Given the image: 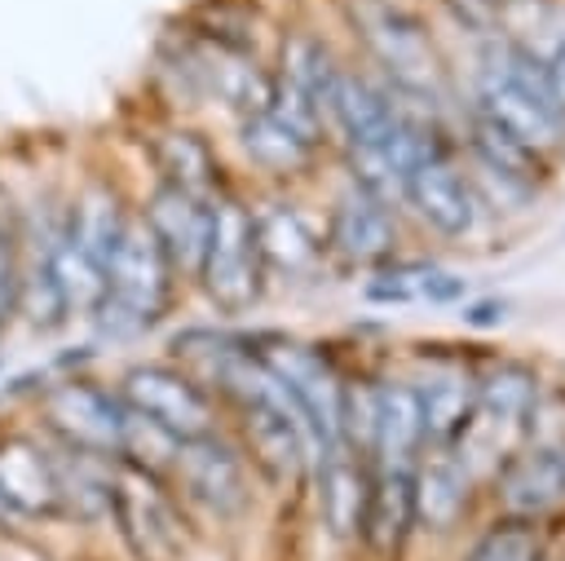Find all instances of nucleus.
<instances>
[{
  "mask_svg": "<svg viewBox=\"0 0 565 561\" xmlns=\"http://www.w3.org/2000/svg\"><path fill=\"white\" fill-rule=\"evenodd\" d=\"M172 261L163 256L159 239L150 234V225L141 221V212H132L128 230L119 234L110 261H106V296L97 305V314L88 318L97 327L102 340H137L141 331H150L172 296Z\"/></svg>",
  "mask_w": 565,
  "mask_h": 561,
  "instance_id": "obj_1",
  "label": "nucleus"
},
{
  "mask_svg": "<svg viewBox=\"0 0 565 561\" xmlns=\"http://www.w3.org/2000/svg\"><path fill=\"white\" fill-rule=\"evenodd\" d=\"M194 278L203 283L207 300L221 314H247L260 300L265 265H260V247H256L252 208L230 190L212 199V230H207V247H203Z\"/></svg>",
  "mask_w": 565,
  "mask_h": 561,
  "instance_id": "obj_2",
  "label": "nucleus"
},
{
  "mask_svg": "<svg viewBox=\"0 0 565 561\" xmlns=\"http://www.w3.org/2000/svg\"><path fill=\"white\" fill-rule=\"evenodd\" d=\"M110 517L132 561H181L185 530H181V512L163 477L128 459H115L110 464Z\"/></svg>",
  "mask_w": 565,
  "mask_h": 561,
  "instance_id": "obj_3",
  "label": "nucleus"
},
{
  "mask_svg": "<svg viewBox=\"0 0 565 561\" xmlns=\"http://www.w3.org/2000/svg\"><path fill=\"white\" fill-rule=\"evenodd\" d=\"M40 415H44L40 420L44 433L57 446L88 451V455H102V459H119L128 406L115 389H106L88 375H62V380L44 384Z\"/></svg>",
  "mask_w": 565,
  "mask_h": 561,
  "instance_id": "obj_4",
  "label": "nucleus"
},
{
  "mask_svg": "<svg viewBox=\"0 0 565 561\" xmlns=\"http://www.w3.org/2000/svg\"><path fill=\"white\" fill-rule=\"evenodd\" d=\"M252 353L265 362V371L287 389L291 406L300 411V424L309 433V442H318L322 451L344 446L340 442V402H344V380L335 375V367L300 340H260L252 345Z\"/></svg>",
  "mask_w": 565,
  "mask_h": 561,
  "instance_id": "obj_5",
  "label": "nucleus"
},
{
  "mask_svg": "<svg viewBox=\"0 0 565 561\" xmlns=\"http://www.w3.org/2000/svg\"><path fill=\"white\" fill-rule=\"evenodd\" d=\"M115 393L124 398V406L150 424H159L163 433H172L177 442L216 433V411H212V393L181 367L168 362H137L119 375Z\"/></svg>",
  "mask_w": 565,
  "mask_h": 561,
  "instance_id": "obj_6",
  "label": "nucleus"
},
{
  "mask_svg": "<svg viewBox=\"0 0 565 561\" xmlns=\"http://www.w3.org/2000/svg\"><path fill=\"white\" fill-rule=\"evenodd\" d=\"M353 22L362 31V40L371 44V53L380 57V66L393 75V84L419 102H433L441 88V57L428 40V31L397 9L393 0H358L353 4Z\"/></svg>",
  "mask_w": 565,
  "mask_h": 561,
  "instance_id": "obj_7",
  "label": "nucleus"
},
{
  "mask_svg": "<svg viewBox=\"0 0 565 561\" xmlns=\"http://www.w3.org/2000/svg\"><path fill=\"white\" fill-rule=\"evenodd\" d=\"M0 504L9 517L22 521H53L62 517L53 442L35 433H0Z\"/></svg>",
  "mask_w": 565,
  "mask_h": 561,
  "instance_id": "obj_8",
  "label": "nucleus"
},
{
  "mask_svg": "<svg viewBox=\"0 0 565 561\" xmlns=\"http://www.w3.org/2000/svg\"><path fill=\"white\" fill-rule=\"evenodd\" d=\"M168 477L194 504H203L216 517H234L247 504V468H243V455L221 433H203V437L181 442Z\"/></svg>",
  "mask_w": 565,
  "mask_h": 561,
  "instance_id": "obj_9",
  "label": "nucleus"
},
{
  "mask_svg": "<svg viewBox=\"0 0 565 561\" xmlns=\"http://www.w3.org/2000/svg\"><path fill=\"white\" fill-rule=\"evenodd\" d=\"M477 115H486L494 128H503L512 141H521L530 155H547V150L565 146V110L499 71L486 75Z\"/></svg>",
  "mask_w": 565,
  "mask_h": 561,
  "instance_id": "obj_10",
  "label": "nucleus"
},
{
  "mask_svg": "<svg viewBox=\"0 0 565 561\" xmlns=\"http://www.w3.org/2000/svg\"><path fill=\"white\" fill-rule=\"evenodd\" d=\"M534 406V375L521 362H499L486 384H477L468 424L459 428V437L468 442L472 455H494L499 437H508Z\"/></svg>",
  "mask_w": 565,
  "mask_h": 561,
  "instance_id": "obj_11",
  "label": "nucleus"
},
{
  "mask_svg": "<svg viewBox=\"0 0 565 561\" xmlns=\"http://www.w3.org/2000/svg\"><path fill=\"white\" fill-rule=\"evenodd\" d=\"M327 119L340 128L349 150H384L397 137L406 115L393 106V97L380 84H371L366 75L340 66L335 88L327 97Z\"/></svg>",
  "mask_w": 565,
  "mask_h": 561,
  "instance_id": "obj_12",
  "label": "nucleus"
},
{
  "mask_svg": "<svg viewBox=\"0 0 565 561\" xmlns=\"http://www.w3.org/2000/svg\"><path fill=\"white\" fill-rule=\"evenodd\" d=\"M141 221L150 225V234L159 239V247L177 274H199L207 230H212V199H199V194H185V190L159 181L150 203L141 208Z\"/></svg>",
  "mask_w": 565,
  "mask_h": 561,
  "instance_id": "obj_13",
  "label": "nucleus"
},
{
  "mask_svg": "<svg viewBox=\"0 0 565 561\" xmlns=\"http://www.w3.org/2000/svg\"><path fill=\"white\" fill-rule=\"evenodd\" d=\"M402 194L406 203L419 212L424 225H433L437 234H468L472 221H477V203H472V190L468 181L441 159H419L406 177H402Z\"/></svg>",
  "mask_w": 565,
  "mask_h": 561,
  "instance_id": "obj_14",
  "label": "nucleus"
},
{
  "mask_svg": "<svg viewBox=\"0 0 565 561\" xmlns=\"http://www.w3.org/2000/svg\"><path fill=\"white\" fill-rule=\"evenodd\" d=\"M150 155H154V168H159V181L163 186H177V190L199 194V199L225 194L221 163H216L207 137H199L194 128L168 124V128L150 133Z\"/></svg>",
  "mask_w": 565,
  "mask_h": 561,
  "instance_id": "obj_15",
  "label": "nucleus"
},
{
  "mask_svg": "<svg viewBox=\"0 0 565 561\" xmlns=\"http://www.w3.org/2000/svg\"><path fill=\"white\" fill-rule=\"evenodd\" d=\"M128 221H132V212H128L124 194L115 190V181H106V177L84 181V186L66 199V230L75 234V243H79L102 269H106V261H110L119 234L128 230Z\"/></svg>",
  "mask_w": 565,
  "mask_h": 561,
  "instance_id": "obj_16",
  "label": "nucleus"
},
{
  "mask_svg": "<svg viewBox=\"0 0 565 561\" xmlns=\"http://www.w3.org/2000/svg\"><path fill=\"white\" fill-rule=\"evenodd\" d=\"M252 225H256V247H260V265L265 274L278 269L287 278L296 274H309L322 256V243L318 234L309 230V221L291 208V203H265V208H252Z\"/></svg>",
  "mask_w": 565,
  "mask_h": 561,
  "instance_id": "obj_17",
  "label": "nucleus"
},
{
  "mask_svg": "<svg viewBox=\"0 0 565 561\" xmlns=\"http://www.w3.org/2000/svg\"><path fill=\"white\" fill-rule=\"evenodd\" d=\"M366 495H371V477L358 464V455L349 446L322 451V464H318V508H322V521H327V530L335 539L362 534Z\"/></svg>",
  "mask_w": 565,
  "mask_h": 561,
  "instance_id": "obj_18",
  "label": "nucleus"
},
{
  "mask_svg": "<svg viewBox=\"0 0 565 561\" xmlns=\"http://www.w3.org/2000/svg\"><path fill=\"white\" fill-rule=\"evenodd\" d=\"M393 221L384 212L380 199H371L366 190H349L335 212H331V225H327V243L344 256V261H384L393 252Z\"/></svg>",
  "mask_w": 565,
  "mask_h": 561,
  "instance_id": "obj_19",
  "label": "nucleus"
},
{
  "mask_svg": "<svg viewBox=\"0 0 565 561\" xmlns=\"http://www.w3.org/2000/svg\"><path fill=\"white\" fill-rule=\"evenodd\" d=\"M419 402L411 384H375V428H371V455L380 468H411V455L419 451Z\"/></svg>",
  "mask_w": 565,
  "mask_h": 561,
  "instance_id": "obj_20",
  "label": "nucleus"
},
{
  "mask_svg": "<svg viewBox=\"0 0 565 561\" xmlns=\"http://www.w3.org/2000/svg\"><path fill=\"white\" fill-rule=\"evenodd\" d=\"M499 490H503V504L521 517L556 508L565 499V455L539 446V451H525V455L508 459V468L499 477Z\"/></svg>",
  "mask_w": 565,
  "mask_h": 561,
  "instance_id": "obj_21",
  "label": "nucleus"
},
{
  "mask_svg": "<svg viewBox=\"0 0 565 561\" xmlns=\"http://www.w3.org/2000/svg\"><path fill=\"white\" fill-rule=\"evenodd\" d=\"M238 146H243V155L256 163V168H265V172H274V177H296V172H305L309 163H313V141H305L296 128H287L282 119H274L269 110H256V115H243L238 119Z\"/></svg>",
  "mask_w": 565,
  "mask_h": 561,
  "instance_id": "obj_22",
  "label": "nucleus"
},
{
  "mask_svg": "<svg viewBox=\"0 0 565 561\" xmlns=\"http://www.w3.org/2000/svg\"><path fill=\"white\" fill-rule=\"evenodd\" d=\"M415 521V499H411V468H380L371 477L366 495V517H362V539L375 552H393Z\"/></svg>",
  "mask_w": 565,
  "mask_h": 561,
  "instance_id": "obj_23",
  "label": "nucleus"
},
{
  "mask_svg": "<svg viewBox=\"0 0 565 561\" xmlns=\"http://www.w3.org/2000/svg\"><path fill=\"white\" fill-rule=\"evenodd\" d=\"M411 499H415V521H424L433 530L455 526L463 504H468V468H463V459L433 455L428 464H419L411 473Z\"/></svg>",
  "mask_w": 565,
  "mask_h": 561,
  "instance_id": "obj_24",
  "label": "nucleus"
},
{
  "mask_svg": "<svg viewBox=\"0 0 565 561\" xmlns=\"http://www.w3.org/2000/svg\"><path fill=\"white\" fill-rule=\"evenodd\" d=\"M49 265H53V278H57L66 318H93L97 305H102V296H106V269L75 243V234L66 230V221H62V234L53 239V247H49Z\"/></svg>",
  "mask_w": 565,
  "mask_h": 561,
  "instance_id": "obj_25",
  "label": "nucleus"
},
{
  "mask_svg": "<svg viewBox=\"0 0 565 561\" xmlns=\"http://www.w3.org/2000/svg\"><path fill=\"white\" fill-rule=\"evenodd\" d=\"M472 398H477V384H468L463 375H437V380H428L424 389H415L424 437H428V442H455L459 428L468 424Z\"/></svg>",
  "mask_w": 565,
  "mask_h": 561,
  "instance_id": "obj_26",
  "label": "nucleus"
},
{
  "mask_svg": "<svg viewBox=\"0 0 565 561\" xmlns=\"http://www.w3.org/2000/svg\"><path fill=\"white\" fill-rule=\"evenodd\" d=\"M335 75H340V62L331 57V49L313 35H291L282 40V66H278V80H287L291 88H300L305 97H313L322 110H327V97L335 88Z\"/></svg>",
  "mask_w": 565,
  "mask_h": 561,
  "instance_id": "obj_27",
  "label": "nucleus"
},
{
  "mask_svg": "<svg viewBox=\"0 0 565 561\" xmlns=\"http://www.w3.org/2000/svg\"><path fill=\"white\" fill-rule=\"evenodd\" d=\"M472 146L486 172H494L503 186H530L539 172V155H530L521 141H512L503 128H494L486 115H477L472 124Z\"/></svg>",
  "mask_w": 565,
  "mask_h": 561,
  "instance_id": "obj_28",
  "label": "nucleus"
},
{
  "mask_svg": "<svg viewBox=\"0 0 565 561\" xmlns=\"http://www.w3.org/2000/svg\"><path fill=\"white\" fill-rule=\"evenodd\" d=\"M463 292V278L446 274V269H433V265H393V269H380V278L371 283V296L375 300H455Z\"/></svg>",
  "mask_w": 565,
  "mask_h": 561,
  "instance_id": "obj_29",
  "label": "nucleus"
},
{
  "mask_svg": "<svg viewBox=\"0 0 565 561\" xmlns=\"http://www.w3.org/2000/svg\"><path fill=\"white\" fill-rule=\"evenodd\" d=\"M18 287H22L18 216H13V199L0 190V340H4L9 322L18 318Z\"/></svg>",
  "mask_w": 565,
  "mask_h": 561,
  "instance_id": "obj_30",
  "label": "nucleus"
},
{
  "mask_svg": "<svg viewBox=\"0 0 565 561\" xmlns=\"http://www.w3.org/2000/svg\"><path fill=\"white\" fill-rule=\"evenodd\" d=\"M468 561H539V534L525 521H503L477 539Z\"/></svg>",
  "mask_w": 565,
  "mask_h": 561,
  "instance_id": "obj_31",
  "label": "nucleus"
},
{
  "mask_svg": "<svg viewBox=\"0 0 565 561\" xmlns=\"http://www.w3.org/2000/svg\"><path fill=\"white\" fill-rule=\"evenodd\" d=\"M468 27H477V31H486L490 22H494V9H499V0H446Z\"/></svg>",
  "mask_w": 565,
  "mask_h": 561,
  "instance_id": "obj_32",
  "label": "nucleus"
},
{
  "mask_svg": "<svg viewBox=\"0 0 565 561\" xmlns=\"http://www.w3.org/2000/svg\"><path fill=\"white\" fill-rule=\"evenodd\" d=\"M547 75H552V84H556V93H561V102H565V40H561L556 57L547 62Z\"/></svg>",
  "mask_w": 565,
  "mask_h": 561,
  "instance_id": "obj_33",
  "label": "nucleus"
},
{
  "mask_svg": "<svg viewBox=\"0 0 565 561\" xmlns=\"http://www.w3.org/2000/svg\"><path fill=\"white\" fill-rule=\"evenodd\" d=\"M4 521H9V512H4V504H0V526H4Z\"/></svg>",
  "mask_w": 565,
  "mask_h": 561,
  "instance_id": "obj_34",
  "label": "nucleus"
}]
</instances>
